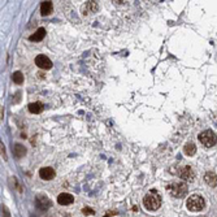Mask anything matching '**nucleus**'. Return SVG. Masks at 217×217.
Here are the masks:
<instances>
[{
  "instance_id": "f257e3e1",
  "label": "nucleus",
  "mask_w": 217,
  "mask_h": 217,
  "mask_svg": "<svg viewBox=\"0 0 217 217\" xmlns=\"http://www.w3.org/2000/svg\"><path fill=\"white\" fill-rule=\"evenodd\" d=\"M143 205L146 209L148 211H156L160 208L161 205V195L156 191L155 188H152L151 191L143 198Z\"/></svg>"
},
{
  "instance_id": "f03ea898",
  "label": "nucleus",
  "mask_w": 217,
  "mask_h": 217,
  "mask_svg": "<svg viewBox=\"0 0 217 217\" xmlns=\"http://www.w3.org/2000/svg\"><path fill=\"white\" fill-rule=\"evenodd\" d=\"M186 207L188 211H191V212H200V211H203L205 208V200L203 196H200V195L194 194L187 199Z\"/></svg>"
},
{
  "instance_id": "7ed1b4c3",
  "label": "nucleus",
  "mask_w": 217,
  "mask_h": 217,
  "mask_svg": "<svg viewBox=\"0 0 217 217\" xmlns=\"http://www.w3.org/2000/svg\"><path fill=\"white\" fill-rule=\"evenodd\" d=\"M187 185L185 182L177 181V182H172L169 186H168V191L170 192L172 196L174 198H183L187 194Z\"/></svg>"
},
{
  "instance_id": "20e7f679",
  "label": "nucleus",
  "mask_w": 217,
  "mask_h": 217,
  "mask_svg": "<svg viewBox=\"0 0 217 217\" xmlns=\"http://www.w3.org/2000/svg\"><path fill=\"white\" fill-rule=\"evenodd\" d=\"M198 139H199V142L207 148L213 147V146L217 143V135L212 131V130H205V131L200 133L198 135Z\"/></svg>"
},
{
  "instance_id": "39448f33",
  "label": "nucleus",
  "mask_w": 217,
  "mask_h": 217,
  "mask_svg": "<svg viewBox=\"0 0 217 217\" xmlns=\"http://www.w3.org/2000/svg\"><path fill=\"white\" fill-rule=\"evenodd\" d=\"M35 64L38 65V68H40V69H51L52 68V61L44 55H38L35 57Z\"/></svg>"
},
{
  "instance_id": "423d86ee",
  "label": "nucleus",
  "mask_w": 217,
  "mask_h": 217,
  "mask_svg": "<svg viewBox=\"0 0 217 217\" xmlns=\"http://www.w3.org/2000/svg\"><path fill=\"white\" fill-rule=\"evenodd\" d=\"M39 176L42 180L44 181H51L53 177H55V170L52 169L51 166H46V168H42L39 170Z\"/></svg>"
},
{
  "instance_id": "0eeeda50",
  "label": "nucleus",
  "mask_w": 217,
  "mask_h": 217,
  "mask_svg": "<svg viewBox=\"0 0 217 217\" xmlns=\"http://www.w3.org/2000/svg\"><path fill=\"white\" fill-rule=\"evenodd\" d=\"M74 202V196L72 194H68V192H63L57 196V203L60 205H69Z\"/></svg>"
},
{
  "instance_id": "6e6552de",
  "label": "nucleus",
  "mask_w": 217,
  "mask_h": 217,
  "mask_svg": "<svg viewBox=\"0 0 217 217\" xmlns=\"http://www.w3.org/2000/svg\"><path fill=\"white\" fill-rule=\"evenodd\" d=\"M180 177H181V180L192 182L194 178H195V173H194V170H192L190 166H185V168H183V169L180 172Z\"/></svg>"
},
{
  "instance_id": "1a4fd4ad",
  "label": "nucleus",
  "mask_w": 217,
  "mask_h": 217,
  "mask_svg": "<svg viewBox=\"0 0 217 217\" xmlns=\"http://www.w3.org/2000/svg\"><path fill=\"white\" fill-rule=\"evenodd\" d=\"M204 181H205V183H207L208 186L215 187L217 185V176H216V173L212 172V170L207 172V173H205V176H204Z\"/></svg>"
},
{
  "instance_id": "9d476101",
  "label": "nucleus",
  "mask_w": 217,
  "mask_h": 217,
  "mask_svg": "<svg viewBox=\"0 0 217 217\" xmlns=\"http://www.w3.org/2000/svg\"><path fill=\"white\" fill-rule=\"evenodd\" d=\"M52 9H53V4L51 2H43L40 4V12L43 16H48L52 13Z\"/></svg>"
},
{
  "instance_id": "9b49d317",
  "label": "nucleus",
  "mask_w": 217,
  "mask_h": 217,
  "mask_svg": "<svg viewBox=\"0 0 217 217\" xmlns=\"http://www.w3.org/2000/svg\"><path fill=\"white\" fill-rule=\"evenodd\" d=\"M44 35H46V30H44V28H39L35 32H34V35H31L29 39L31 40V42H40L43 38H44Z\"/></svg>"
},
{
  "instance_id": "f8f14e48",
  "label": "nucleus",
  "mask_w": 217,
  "mask_h": 217,
  "mask_svg": "<svg viewBox=\"0 0 217 217\" xmlns=\"http://www.w3.org/2000/svg\"><path fill=\"white\" fill-rule=\"evenodd\" d=\"M29 111L31 113H40L43 111V104L40 101H35V103H30V104L28 105Z\"/></svg>"
},
{
  "instance_id": "ddd939ff",
  "label": "nucleus",
  "mask_w": 217,
  "mask_h": 217,
  "mask_svg": "<svg viewBox=\"0 0 217 217\" xmlns=\"http://www.w3.org/2000/svg\"><path fill=\"white\" fill-rule=\"evenodd\" d=\"M183 152H185L187 156H192L196 152V146H195L192 142H188L185 144V147H183Z\"/></svg>"
},
{
  "instance_id": "4468645a",
  "label": "nucleus",
  "mask_w": 217,
  "mask_h": 217,
  "mask_svg": "<svg viewBox=\"0 0 217 217\" xmlns=\"http://www.w3.org/2000/svg\"><path fill=\"white\" fill-rule=\"evenodd\" d=\"M36 207L40 208V209H43V211H46L47 208L51 207V202H50V200H48L47 198H43V199L38 198V200H36Z\"/></svg>"
},
{
  "instance_id": "2eb2a0df",
  "label": "nucleus",
  "mask_w": 217,
  "mask_h": 217,
  "mask_svg": "<svg viewBox=\"0 0 217 217\" xmlns=\"http://www.w3.org/2000/svg\"><path fill=\"white\" fill-rule=\"evenodd\" d=\"M13 82L16 85H21V83H24V74L21 73V72H14L13 73Z\"/></svg>"
},
{
  "instance_id": "dca6fc26",
  "label": "nucleus",
  "mask_w": 217,
  "mask_h": 217,
  "mask_svg": "<svg viewBox=\"0 0 217 217\" xmlns=\"http://www.w3.org/2000/svg\"><path fill=\"white\" fill-rule=\"evenodd\" d=\"M14 154L17 157H22L25 154H26V150L24 146H21V144H16L14 146Z\"/></svg>"
},
{
  "instance_id": "f3484780",
  "label": "nucleus",
  "mask_w": 217,
  "mask_h": 217,
  "mask_svg": "<svg viewBox=\"0 0 217 217\" xmlns=\"http://www.w3.org/2000/svg\"><path fill=\"white\" fill-rule=\"evenodd\" d=\"M87 8H90L91 10H96L97 9V4H96V2H87Z\"/></svg>"
},
{
  "instance_id": "a211bd4d",
  "label": "nucleus",
  "mask_w": 217,
  "mask_h": 217,
  "mask_svg": "<svg viewBox=\"0 0 217 217\" xmlns=\"http://www.w3.org/2000/svg\"><path fill=\"white\" fill-rule=\"evenodd\" d=\"M82 213H83V215H94L95 212H94V211L91 209V208L86 207V208H83V209H82Z\"/></svg>"
},
{
  "instance_id": "6ab92c4d",
  "label": "nucleus",
  "mask_w": 217,
  "mask_h": 217,
  "mask_svg": "<svg viewBox=\"0 0 217 217\" xmlns=\"http://www.w3.org/2000/svg\"><path fill=\"white\" fill-rule=\"evenodd\" d=\"M104 217H109V216H104Z\"/></svg>"
}]
</instances>
